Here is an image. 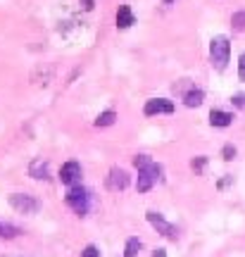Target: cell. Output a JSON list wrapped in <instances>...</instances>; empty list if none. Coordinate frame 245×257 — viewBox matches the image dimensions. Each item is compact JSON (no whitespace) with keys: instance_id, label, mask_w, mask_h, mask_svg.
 Segmentation results:
<instances>
[{"instance_id":"1","label":"cell","mask_w":245,"mask_h":257,"mask_svg":"<svg viewBox=\"0 0 245 257\" xmlns=\"http://www.w3.org/2000/svg\"><path fill=\"white\" fill-rule=\"evenodd\" d=\"M228 55H231V43H228V38L226 36L212 38V43H209V60H212V67L219 69V72L226 69Z\"/></svg>"},{"instance_id":"2","label":"cell","mask_w":245,"mask_h":257,"mask_svg":"<svg viewBox=\"0 0 245 257\" xmlns=\"http://www.w3.org/2000/svg\"><path fill=\"white\" fill-rule=\"evenodd\" d=\"M88 202H91V198H88V191H86V188H81V186H72V188H69V193H67V205H69L79 217H83V214L88 212Z\"/></svg>"},{"instance_id":"3","label":"cell","mask_w":245,"mask_h":257,"mask_svg":"<svg viewBox=\"0 0 245 257\" xmlns=\"http://www.w3.org/2000/svg\"><path fill=\"white\" fill-rule=\"evenodd\" d=\"M10 205L17 212H22V214H34V212L41 210V202L34 195H27V193H12L10 195Z\"/></svg>"},{"instance_id":"4","label":"cell","mask_w":245,"mask_h":257,"mask_svg":"<svg viewBox=\"0 0 245 257\" xmlns=\"http://www.w3.org/2000/svg\"><path fill=\"white\" fill-rule=\"evenodd\" d=\"M160 174H162V167L160 165H150V167H146V169H141L138 172V181H136V188H138V193H148L150 188H153V184L160 179Z\"/></svg>"},{"instance_id":"5","label":"cell","mask_w":245,"mask_h":257,"mask_svg":"<svg viewBox=\"0 0 245 257\" xmlns=\"http://www.w3.org/2000/svg\"><path fill=\"white\" fill-rule=\"evenodd\" d=\"M148 221L153 224L155 229H157V233H162V236H167V238H172V240H176L179 238V233H176V226H172L169 221L164 219L160 212H148Z\"/></svg>"},{"instance_id":"6","label":"cell","mask_w":245,"mask_h":257,"mask_svg":"<svg viewBox=\"0 0 245 257\" xmlns=\"http://www.w3.org/2000/svg\"><path fill=\"white\" fill-rule=\"evenodd\" d=\"M148 117H153V114H172L174 112V102L167 100V98H153V100L146 102V107H143Z\"/></svg>"},{"instance_id":"7","label":"cell","mask_w":245,"mask_h":257,"mask_svg":"<svg viewBox=\"0 0 245 257\" xmlns=\"http://www.w3.org/2000/svg\"><path fill=\"white\" fill-rule=\"evenodd\" d=\"M79 179H81V165H79V162H67V165H62V169H60V181H62V184L76 186Z\"/></svg>"},{"instance_id":"8","label":"cell","mask_w":245,"mask_h":257,"mask_svg":"<svg viewBox=\"0 0 245 257\" xmlns=\"http://www.w3.org/2000/svg\"><path fill=\"white\" fill-rule=\"evenodd\" d=\"M127 186H129V174L124 172V169H119V167L109 169V176H107V188L109 191H124Z\"/></svg>"},{"instance_id":"9","label":"cell","mask_w":245,"mask_h":257,"mask_svg":"<svg viewBox=\"0 0 245 257\" xmlns=\"http://www.w3.org/2000/svg\"><path fill=\"white\" fill-rule=\"evenodd\" d=\"M131 24H136V17H134V12L129 5H119L117 10V27L119 29H129Z\"/></svg>"},{"instance_id":"10","label":"cell","mask_w":245,"mask_h":257,"mask_svg":"<svg viewBox=\"0 0 245 257\" xmlns=\"http://www.w3.org/2000/svg\"><path fill=\"white\" fill-rule=\"evenodd\" d=\"M231 121H233V114H231V112H224V110H212L209 112V124H212V126L224 128V126H228Z\"/></svg>"},{"instance_id":"11","label":"cell","mask_w":245,"mask_h":257,"mask_svg":"<svg viewBox=\"0 0 245 257\" xmlns=\"http://www.w3.org/2000/svg\"><path fill=\"white\" fill-rule=\"evenodd\" d=\"M202 100H205V93L200 91V88H191V91L183 95L186 107H198V105H202Z\"/></svg>"},{"instance_id":"12","label":"cell","mask_w":245,"mask_h":257,"mask_svg":"<svg viewBox=\"0 0 245 257\" xmlns=\"http://www.w3.org/2000/svg\"><path fill=\"white\" fill-rule=\"evenodd\" d=\"M29 174L34 176V179H48V162H43V160H34L31 167H29Z\"/></svg>"},{"instance_id":"13","label":"cell","mask_w":245,"mask_h":257,"mask_svg":"<svg viewBox=\"0 0 245 257\" xmlns=\"http://www.w3.org/2000/svg\"><path fill=\"white\" fill-rule=\"evenodd\" d=\"M22 231L17 226H12V224H5V221H0V238H17Z\"/></svg>"},{"instance_id":"14","label":"cell","mask_w":245,"mask_h":257,"mask_svg":"<svg viewBox=\"0 0 245 257\" xmlns=\"http://www.w3.org/2000/svg\"><path fill=\"white\" fill-rule=\"evenodd\" d=\"M114 119H117V114L112 110L102 112V114H98V119H95V126H112L114 124Z\"/></svg>"},{"instance_id":"15","label":"cell","mask_w":245,"mask_h":257,"mask_svg":"<svg viewBox=\"0 0 245 257\" xmlns=\"http://www.w3.org/2000/svg\"><path fill=\"white\" fill-rule=\"evenodd\" d=\"M138 250H141V240H138V238H129L127 240V248H124V257H136Z\"/></svg>"},{"instance_id":"16","label":"cell","mask_w":245,"mask_h":257,"mask_svg":"<svg viewBox=\"0 0 245 257\" xmlns=\"http://www.w3.org/2000/svg\"><path fill=\"white\" fill-rule=\"evenodd\" d=\"M231 24H233L236 31H243L245 29V12H236V15L231 17Z\"/></svg>"},{"instance_id":"17","label":"cell","mask_w":245,"mask_h":257,"mask_svg":"<svg viewBox=\"0 0 245 257\" xmlns=\"http://www.w3.org/2000/svg\"><path fill=\"white\" fill-rule=\"evenodd\" d=\"M134 165H136V169L141 172V169H146V167L153 165V160H150L148 155H136V157H134Z\"/></svg>"},{"instance_id":"18","label":"cell","mask_w":245,"mask_h":257,"mask_svg":"<svg viewBox=\"0 0 245 257\" xmlns=\"http://www.w3.org/2000/svg\"><path fill=\"white\" fill-rule=\"evenodd\" d=\"M205 165H207V157H195V160L191 162V167L195 169V172H198V174L202 172V169H205Z\"/></svg>"},{"instance_id":"19","label":"cell","mask_w":245,"mask_h":257,"mask_svg":"<svg viewBox=\"0 0 245 257\" xmlns=\"http://www.w3.org/2000/svg\"><path fill=\"white\" fill-rule=\"evenodd\" d=\"M221 155H224V160H233V157H236V148L233 146H224V150H221Z\"/></svg>"},{"instance_id":"20","label":"cell","mask_w":245,"mask_h":257,"mask_svg":"<svg viewBox=\"0 0 245 257\" xmlns=\"http://www.w3.org/2000/svg\"><path fill=\"white\" fill-rule=\"evenodd\" d=\"M81 257H100V250L95 245H88V248H83Z\"/></svg>"},{"instance_id":"21","label":"cell","mask_w":245,"mask_h":257,"mask_svg":"<svg viewBox=\"0 0 245 257\" xmlns=\"http://www.w3.org/2000/svg\"><path fill=\"white\" fill-rule=\"evenodd\" d=\"M238 76H240V81H245V53L238 60Z\"/></svg>"},{"instance_id":"22","label":"cell","mask_w":245,"mask_h":257,"mask_svg":"<svg viewBox=\"0 0 245 257\" xmlns=\"http://www.w3.org/2000/svg\"><path fill=\"white\" fill-rule=\"evenodd\" d=\"M233 105H236V107H245V95H236V98H233Z\"/></svg>"},{"instance_id":"23","label":"cell","mask_w":245,"mask_h":257,"mask_svg":"<svg viewBox=\"0 0 245 257\" xmlns=\"http://www.w3.org/2000/svg\"><path fill=\"white\" fill-rule=\"evenodd\" d=\"M81 5H83V10H93L95 8V0H81Z\"/></svg>"},{"instance_id":"24","label":"cell","mask_w":245,"mask_h":257,"mask_svg":"<svg viewBox=\"0 0 245 257\" xmlns=\"http://www.w3.org/2000/svg\"><path fill=\"white\" fill-rule=\"evenodd\" d=\"M153 257H167V250H162V248H160V250H155Z\"/></svg>"},{"instance_id":"25","label":"cell","mask_w":245,"mask_h":257,"mask_svg":"<svg viewBox=\"0 0 245 257\" xmlns=\"http://www.w3.org/2000/svg\"><path fill=\"white\" fill-rule=\"evenodd\" d=\"M164 3H174V0H164Z\"/></svg>"}]
</instances>
